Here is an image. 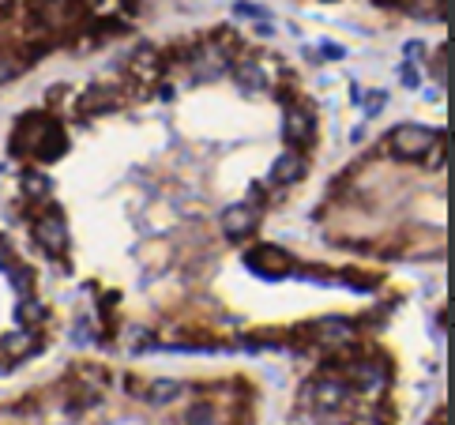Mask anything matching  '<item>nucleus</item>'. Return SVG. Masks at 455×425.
I'll use <instances>...</instances> for the list:
<instances>
[{
	"label": "nucleus",
	"instance_id": "nucleus-12",
	"mask_svg": "<svg viewBox=\"0 0 455 425\" xmlns=\"http://www.w3.org/2000/svg\"><path fill=\"white\" fill-rule=\"evenodd\" d=\"M26 189H31L34 196H42V192L49 189V181H45V177H34V173H26Z\"/></svg>",
	"mask_w": 455,
	"mask_h": 425
},
{
	"label": "nucleus",
	"instance_id": "nucleus-15",
	"mask_svg": "<svg viewBox=\"0 0 455 425\" xmlns=\"http://www.w3.org/2000/svg\"><path fill=\"white\" fill-rule=\"evenodd\" d=\"M8 76H12V64H8V57H0V83H4Z\"/></svg>",
	"mask_w": 455,
	"mask_h": 425
},
{
	"label": "nucleus",
	"instance_id": "nucleus-5",
	"mask_svg": "<svg viewBox=\"0 0 455 425\" xmlns=\"http://www.w3.org/2000/svg\"><path fill=\"white\" fill-rule=\"evenodd\" d=\"M305 173V162L297 159L294 151H286V154H278L275 159V166H271V181H278V184H290V181H297Z\"/></svg>",
	"mask_w": 455,
	"mask_h": 425
},
{
	"label": "nucleus",
	"instance_id": "nucleus-8",
	"mask_svg": "<svg viewBox=\"0 0 455 425\" xmlns=\"http://www.w3.org/2000/svg\"><path fill=\"white\" fill-rule=\"evenodd\" d=\"M237 83H241L245 90H260V87H264V76H260V68H241Z\"/></svg>",
	"mask_w": 455,
	"mask_h": 425
},
{
	"label": "nucleus",
	"instance_id": "nucleus-13",
	"mask_svg": "<svg viewBox=\"0 0 455 425\" xmlns=\"http://www.w3.org/2000/svg\"><path fill=\"white\" fill-rule=\"evenodd\" d=\"M380 109H384V90H373V98H369V106H365V113L369 117H376Z\"/></svg>",
	"mask_w": 455,
	"mask_h": 425
},
{
	"label": "nucleus",
	"instance_id": "nucleus-2",
	"mask_svg": "<svg viewBox=\"0 0 455 425\" xmlns=\"http://www.w3.org/2000/svg\"><path fill=\"white\" fill-rule=\"evenodd\" d=\"M245 264L253 267L256 275H264V279H275V275H286V271H290V256H286L282 248H275V245L253 248V252L245 256Z\"/></svg>",
	"mask_w": 455,
	"mask_h": 425
},
{
	"label": "nucleus",
	"instance_id": "nucleus-4",
	"mask_svg": "<svg viewBox=\"0 0 455 425\" xmlns=\"http://www.w3.org/2000/svg\"><path fill=\"white\" fill-rule=\"evenodd\" d=\"M34 234H38V241L49 248V252H61L64 245H68V230H64V223L57 215H49V218H42L38 226H34Z\"/></svg>",
	"mask_w": 455,
	"mask_h": 425
},
{
	"label": "nucleus",
	"instance_id": "nucleus-1",
	"mask_svg": "<svg viewBox=\"0 0 455 425\" xmlns=\"http://www.w3.org/2000/svg\"><path fill=\"white\" fill-rule=\"evenodd\" d=\"M440 140V132H433V128H422V125H403L395 128L392 136V147L399 159H429V147Z\"/></svg>",
	"mask_w": 455,
	"mask_h": 425
},
{
	"label": "nucleus",
	"instance_id": "nucleus-11",
	"mask_svg": "<svg viewBox=\"0 0 455 425\" xmlns=\"http://www.w3.org/2000/svg\"><path fill=\"white\" fill-rule=\"evenodd\" d=\"M192 425H211V406H196V410L189 414Z\"/></svg>",
	"mask_w": 455,
	"mask_h": 425
},
{
	"label": "nucleus",
	"instance_id": "nucleus-10",
	"mask_svg": "<svg viewBox=\"0 0 455 425\" xmlns=\"http://www.w3.org/2000/svg\"><path fill=\"white\" fill-rule=\"evenodd\" d=\"M26 346H31V339H26V335H12V339H4V350H8V354H19V350H26Z\"/></svg>",
	"mask_w": 455,
	"mask_h": 425
},
{
	"label": "nucleus",
	"instance_id": "nucleus-14",
	"mask_svg": "<svg viewBox=\"0 0 455 425\" xmlns=\"http://www.w3.org/2000/svg\"><path fill=\"white\" fill-rule=\"evenodd\" d=\"M417 83H422L417 79V68L414 64H403V87H417Z\"/></svg>",
	"mask_w": 455,
	"mask_h": 425
},
{
	"label": "nucleus",
	"instance_id": "nucleus-9",
	"mask_svg": "<svg viewBox=\"0 0 455 425\" xmlns=\"http://www.w3.org/2000/svg\"><path fill=\"white\" fill-rule=\"evenodd\" d=\"M234 12H237V15H245V19H267L264 8H260V4H248V0H237Z\"/></svg>",
	"mask_w": 455,
	"mask_h": 425
},
{
	"label": "nucleus",
	"instance_id": "nucleus-7",
	"mask_svg": "<svg viewBox=\"0 0 455 425\" xmlns=\"http://www.w3.org/2000/svg\"><path fill=\"white\" fill-rule=\"evenodd\" d=\"M177 395H181L177 380H159L151 387V403H170V399H177Z\"/></svg>",
	"mask_w": 455,
	"mask_h": 425
},
{
	"label": "nucleus",
	"instance_id": "nucleus-6",
	"mask_svg": "<svg viewBox=\"0 0 455 425\" xmlns=\"http://www.w3.org/2000/svg\"><path fill=\"white\" fill-rule=\"evenodd\" d=\"M309 117L301 113V109H286V140H309Z\"/></svg>",
	"mask_w": 455,
	"mask_h": 425
},
{
	"label": "nucleus",
	"instance_id": "nucleus-3",
	"mask_svg": "<svg viewBox=\"0 0 455 425\" xmlns=\"http://www.w3.org/2000/svg\"><path fill=\"white\" fill-rule=\"evenodd\" d=\"M253 226H256V211L245 207V203H234V207L222 211V230H226L230 237H245Z\"/></svg>",
	"mask_w": 455,
	"mask_h": 425
}]
</instances>
